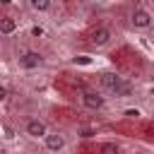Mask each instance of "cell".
I'll use <instances>...</instances> for the list:
<instances>
[{
	"mask_svg": "<svg viewBox=\"0 0 154 154\" xmlns=\"http://www.w3.org/2000/svg\"><path fill=\"white\" fill-rule=\"evenodd\" d=\"M99 84L103 89V94L108 96H118V99H125L132 94V84L128 82V77H123L120 72H113V70H106L99 75Z\"/></svg>",
	"mask_w": 154,
	"mask_h": 154,
	"instance_id": "cell-1",
	"label": "cell"
},
{
	"mask_svg": "<svg viewBox=\"0 0 154 154\" xmlns=\"http://www.w3.org/2000/svg\"><path fill=\"white\" fill-rule=\"evenodd\" d=\"M14 63L19 70L24 72H34V70H41L46 65V55L38 51V48H31V46H22L14 55Z\"/></svg>",
	"mask_w": 154,
	"mask_h": 154,
	"instance_id": "cell-2",
	"label": "cell"
},
{
	"mask_svg": "<svg viewBox=\"0 0 154 154\" xmlns=\"http://www.w3.org/2000/svg\"><path fill=\"white\" fill-rule=\"evenodd\" d=\"M79 103L84 111L91 113H101L108 106V99L103 96V89H94V87H82L79 89Z\"/></svg>",
	"mask_w": 154,
	"mask_h": 154,
	"instance_id": "cell-3",
	"label": "cell"
},
{
	"mask_svg": "<svg viewBox=\"0 0 154 154\" xmlns=\"http://www.w3.org/2000/svg\"><path fill=\"white\" fill-rule=\"evenodd\" d=\"M128 24L135 31H149V29H154V14L144 5H135L128 12Z\"/></svg>",
	"mask_w": 154,
	"mask_h": 154,
	"instance_id": "cell-4",
	"label": "cell"
},
{
	"mask_svg": "<svg viewBox=\"0 0 154 154\" xmlns=\"http://www.w3.org/2000/svg\"><path fill=\"white\" fill-rule=\"evenodd\" d=\"M48 130H51L48 123H46L43 118H38V116L26 118L24 125H22V132H24V137H29V140H43Z\"/></svg>",
	"mask_w": 154,
	"mask_h": 154,
	"instance_id": "cell-5",
	"label": "cell"
},
{
	"mask_svg": "<svg viewBox=\"0 0 154 154\" xmlns=\"http://www.w3.org/2000/svg\"><path fill=\"white\" fill-rule=\"evenodd\" d=\"M113 29L111 26H106V24H99V26H94L91 31H89V43L94 46V48H106V46H111L113 43Z\"/></svg>",
	"mask_w": 154,
	"mask_h": 154,
	"instance_id": "cell-6",
	"label": "cell"
},
{
	"mask_svg": "<svg viewBox=\"0 0 154 154\" xmlns=\"http://www.w3.org/2000/svg\"><path fill=\"white\" fill-rule=\"evenodd\" d=\"M41 144H43V149L46 152H65L67 149V135H63V132H58V130H48L46 132V137L41 140Z\"/></svg>",
	"mask_w": 154,
	"mask_h": 154,
	"instance_id": "cell-7",
	"label": "cell"
},
{
	"mask_svg": "<svg viewBox=\"0 0 154 154\" xmlns=\"http://www.w3.org/2000/svg\"><path fill=\"white\" fill-rule=\"evenodd\" d=\"M26 7L34 14H48L53 10V0H26Z\"/></svg>",
	"mask_w": 154,
	"mask_h": 154,
	"instance_id": "cell-8",
	"label": "cell"
},
{
	"mask_svg": "<svg viewBox=\"0 0 154 154\" xmlns=\"http://www.w3.org/2000/svg\"><path fill=\"white\" fill-rule=\"evenodd\" d=\"M17 31V19L12 17V14H2L0 17V34L2 36H10V34H14Z\"/></svg>",
	"mask_w": 154,
	"mask_h": 154,
	"instance_id": "cell-9",
	"label": "cell"
},
{
	"mask_svg": "<svg viewBox=\"0 0 154 154\" xmlns=\"http://www.w3.org/2000/svg\"><path fill=\"white\" fill-rule=\"evenodd\" d=\"M96 149H101V152H120V144L111 142V140H101V142H96Z\"/></svg>",
	"mask_w": 154,
	"mask_h": 154,
	"instance_id": "cell-10",
	"label": "cell"
},
{
	"mask_svg": "<svg viewBox=\"0 0 154 154\" xmlns=\"http://www.w3.org/2000/svg\"><path fill=\"white\" fill-rule=\"evenodd\" d=\"M7 99H10V89H7V84L0 82V103H5Z\"/></svg>",
	"mask_w": 154,
	"mask_h": 154,
	"instance_id": "cell-11",
	"label": "cell"
}]
</instances>
